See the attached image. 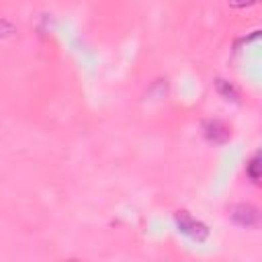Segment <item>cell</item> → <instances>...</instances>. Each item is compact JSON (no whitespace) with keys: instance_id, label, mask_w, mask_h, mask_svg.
Instances as JSON below:
<instances>
[{"instance_id":"cell-1","label":"cell","mask_w":262,"mask_h":262,"mask_svg":"<svg viewBox=\"0 0 262 262\" xmlns=\"http://www.w3.org/2000/svg\"><path fill=\"white\" fill-rule=\"evenodd\" d=\"M176 225H178V231L180 233H184V235H188L190 239H196V242H203L209 235L207 225H203L199 219L190 217L186 211H180L176 215Z\"/></svg>"},{"instance_id":"cell-2","label":"cell","mask_w":262,"mask_h":262,"mask_svg":"<svg viewBox=\"0 0 262 262\" xmlns=\"http://www.w3.org/2000/svg\"><path fill=\"white\" fill-rule=\"evenodd\" d=\"M229 217L233 223H237L239 227H256L258 221H260V215H258V209L250 203H237L233 207H229Z\"/></svg>"},{"instance_id":"cell-3","label":"cell","mask_w":262,"mask_h":262,"mask_svg":"<svg viewBox=\"0 0 262 262\" xmlns=\"http://www.w3.org/2000/svg\"><path fill=\"white\" fill-rule=\"evenodd\" d=\"M203 133H205V137H207L211 143H215V145H221V143H225V141L231 137L229 127H227L225 123L217 121V119L205 121V123H203Z\"/></svg>"},{"instance_id":"cell-4","label":"cell","mask_w":262,"mask_h":262,"mask_svg":"<svg viewBox=\"0 0 262 262\" xmlns=\"http://www.w3.org/2000/svg\"><path fill=\"white\" fill-rule=\"evenodd\" d=\"M215 86H217V92H219L225 100H237V98H239V92H237V88H235L231 82H227V80H223V78H217V80H215Z\"/></svg>"},{"instance_id":"cell-5","label":"cell","mask_w":262,"mask_h":262,"mask_svg":"<svg viewBox=\"0 0 262 262\" xmlns=\"http://www.w3.org/2000/svg\"><path fill=\"white\" fill-rule=\"evenodd\" d=\"M246 172H248L250 180L256 184V182H258V178H260V174H258V156H252V160L246 164Z\"/></svg>"},{"instance_id":"cell-6","label":"cell","mask_w":262,"mask_h":262,"mask_svg":"<svg viewBox=\"0 0 262 262\" xmlns=\"http://www.w3.org/2000/svg\"><path fill=\"white\" fill-rule=\"evenodd\" d=\"M16 29H14V25L10 23V20H4V18H0V35L4 37V35H12Z\"/></svg>"},{"instance_id":"cell-7","label":"cell","mask_w":262,"mask_h":262,"mask_svg":"<svg viewBox=\"0 0 262 262\" xmlns=\"http://www.w3.org/2000/svg\"><path fill=\"white\" fill-rule=\"evenodd\" d=\"M229 2H231L233 6H239V8H242V6H246V4H252L254 0H229Z\"/></svg>"}]
</instances>
